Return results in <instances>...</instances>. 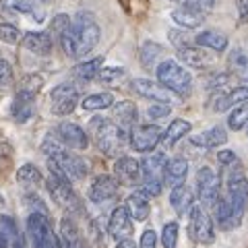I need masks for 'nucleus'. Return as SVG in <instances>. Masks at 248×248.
I'll return each mask as SVG.
<instances>
[{
  "label": "nucleus",
  "instance_id": "obj_10",
  "mask_svg": "<svg viewBox=\"0 0 248 248\" xmlns=\"http://www.w3.org/2000/svg\"><path fill=\"white\" fill-rule=\"evenodd\" d=\"M188 234L197 244H203V246L213 244L215 228H213L211 217H209V213L205 211V207H201V205L192 207L190 219H188Z\"/></svg>",
  "mask_w": 248,
  "mask_h": 248
},
{
  "label": "nucleus",
  "instance_id": "obj_3",
  "mask_svg": "<svg viewBox=\"0 0 248 248\" xmlns=\"http://www.w3.org/2000/svg\"><path fill=\"white\" fill-rule=\"evenodd\" d=\"M89 135L93 137L97 149L104 151L106 155H118L130 141L126 130L108 118H93L89 122Z\"/></svg>",
  "mask_w": 248,
  "mask_h": 248
},
{
  "label": "nucleus",
  "instance_id": "obj_44",
  "mask_svg": "<svg viewBox=\"0 0 248 248\" xmlns=\"http://www.w3.org/2000/svg\"><path fill=\"white\" fill-rule=\"evenodd\" d=\"M170 40H172V44L176 46L178 50L186 48V46H192L190 35L186 33V31H182V29H170Z\"/></svg>",
  "mask_w": 248,
  "mask_h": 248
},
{
  "label": "nucleus",
  "instance_id": "obj_19",
  "mask_svg": "<svg viewBox=\"0 0 248 248\" xmlns=\"http://www.w3.org/2000/svg\"><path fill=\"white\" fill-rule=\"evenodd\" d=\"M60 248H89L85 238L81 234V230L77 228V223L73 217H62L60 221V238H58Z\"/></svg>",
  "mask_w": 248,
  "mask_h": 248
},
{
  "label": "nucleus",
  "instance_id": "obj_13",
  "mask_svg": "<svg viewBox=\"0 0 248 248\" xmlns=\"http://www.w3.org/2000/svg\"><path fill=\"white\" fill-rule=\"evenodd\" d=\"M0 15L13 17V15H27L33 21L42 23L46 19V11L35 0H0Z\"/></svg>",
  "mask_w": 248,
  "mask_h": 248
},
{
  "label": "nucleus",
  "instance_id": "obj_29",
  "mask_svg": "<svg viewBox=\"0 0 248 248\" xmlns=\"http://www.w3.org/2000/svg\"><path fill=\"white\" fill-rule=\"evenodd\" d=\"M195 44L201 46V48L213 50V52H223L228 48V35H223L217 29H207L195 37Z\"/></svg>",
  "mask_w": 248,
  "mask_h": 248
},
{
  "label": "nucleus",
  "instance_id": "obj_25",
  "mask_svg": "<svg viewBox=\"0 0 248 248\" xmlns=\"http://www.w3.org/2000/svg\"><path fill=\"white\" fill-rule=\"evenodd\" d=\"M226 141H228V133L221 126H213V128H209L205 133L195 135L190 139L192 145L205 147V149H215V147H219V145H226Z\"/></svg>",
  "mask_w": 248,
  "mask_h": 248
},
{
  "label": "nucleus",
  "instance_id": "obj_37",
  "mask_svg": "<svg viewBox=\"0 0 248 248\" xmlns=\"http://www.w3.org/2000/svg\"><path fill=\"white\" fill-rule=\"evenodd\" d=\"M248 124V102L242 106H236L228 116V126L232 130H242Z\"/></svg>",
  "mask_w": 248,
  "mask_h": 248
},
{
  "label": "nucleus",
  "instance_id": "obj_33",
  "mask_svg": "<svg viewBox=\"0 0 248 248\" xmlns=\"http://www.w3.org/2000/svg\"><path fill=\"white\" fill-rule=\"evenodd\" d=\"M190 128H192V126H190L188 120L178 118V120H174V122L164 130V139H161V143H164L166 147H172V145H176L178 141H180L184 135H188Z\"/></svg>",
  "mask_w": 248,
  "mask_h": 248
},
{
  "label": "nucleus",
  "instance_id": "obj_47",
  "mask_svg": "<svg viewBox=\"0 0 248 248\" xmlns=\"http://www.w3.org/2000/svg\"><path fill=\"white\" fill-rule=\"evenodd\" d=\"M170 112H172V106L168 104H153L149 110H147V116L153 120H159V118H168Z\"/></svg>",
  "mask_w": 248,
  "mask_h": 248
},
{
  "label": "nucleus",
  "instance_id": "obj_48",
  "mask_svg": "<svg viewBox=\"0 0 248 248\" xmlns=\"http://www.w3.org/2000/svg\"><path fill=\"white\" fill-rule=\"evenodd\" d=\"M25 203H27V207L31 209V213H44V215H48V207H46V203H42L40 197L27 195V197H25Z\"/></svg>",
  "mask_w": 248,
  "mask_h": 248
},
{
  "label": "nucleus",
  "instance_id": "obj_18",
  "mask_svg": "<svg viewBox=\"0 0 248 248\" xmlns=\"http://www.w3.org/2000/svg\"><path fill=\"white\" fill-rule=\"evenodd\" d=\"M108 232L116 242H122V240H130L133 234V217H130L126 207H116L112 215H110V223H108Z\"/></svg>",
  "mask_w": 248,
  "mask_h": 248
},
{
  "label": "nucleus",
  "instance_id": "obj_16",
  "mask_svg": "<svg viewBox=\"0 0 248 248\" xmlns=\"http://www.w3.org/2000/svg\"><path fill=\"white\" fill-rule=\"evenodd\" d=\"M118 184L120 182L116 180L114 176H108V174L97 176L89 186V192H87L89 201H93L95 205H104L108 201L116 199V195H118Z\"/></svg>",
  "mask_w": 248,
  "mask_h": 248
},
{
  "label": "nucleus",
  "instance_id": "obj_5",
  "mask_svg": "<svg viewBox=\"0 0 248 248\" xmlns=\"http://www.w3.org/2000/svg\"><path fill=\"white\" fill-rule=\"evenodd\" d=\"M166 166H168V159L164 153H151L141 161V172H143L141 192L143 195L147 197L161 195V188L166 184Z\"/></svg>",
  "mask_w": 248,
  "mask_h": 248
},
{
  "label": "nucleus",
  "instance_id": "obj_17",
  "mask_svg": "<svg viewBox=\"0 0 248 248\" xmlns=\"http://www.w3.org/2000/svg\"><path fill=\"white\" fill-rule=\"evenodd\" d=\"M56 137L64 143V147H68V149L81 151V149H87V145H89L87 133L75 122H60L56 126Z\"/></svg>",
  "mask_w": 248,
  "mask_h": 248
},
{
  "label": "nucleus",
  "instance_id": "obj_50",
  "mask_svg": "<svg viewBox=\"0 0 248 248\" xmlns=\"http://www.w3.org/2000/svg\"><path fill=\"white\" fill-rule=\"evenodd\" d=\"M217 159H219V164H223L226 168H230V166L238 164V157H236V153H234V151H230V149H226V151H219V153H217Z\"/></svg>",
  "mask_w": 248,
  "mask_h": 248
},
{
  "label": "nucleus",
  "instance_id": "obj_49",
  "mask_svg": "<svg viewBox=\"0 0 248 248\" xmlns=\"http://www.w3.org/2000/svg\"><path fill=\"white\" fill-rule=\"evenodd\" d=\"M155 246H157V234L153 230H145L141 242H139V248H155Z\"/></svg>",
  "mask_w": 248,
  "mask_h": 248
},
{
  "label": "nucleus",
  "instance_id": "obj_54",
  "mask_svg": "<svg viewBox=\"0 0 248 248\" xmlns=\"http://www.w3.org/2000/svg\"><path fill=\"white\" fill-rule=\"evenodd\" d=\"M40 2H56V0H40Z\"/></svg>",
  "mask_w": 248,
  "mask_h": 248
},
{
  "label": "nucleus",
  "instance_id": "obj_46",
  "mask_svg": "<svg viewBox=\"0 0 248 248\" xmlns=\"http://www.w3.org/2000/svg\"><path fill=\"white\" fill-rule=\"evenodd\" d=\"M178 6H192V9H201V11H209L217 0H172Z\"/></svg>",
  "mask_w": 248,
  "mask_h": 248
},
{
  "label": "nucleus",
  "instance_id": "obj_40",
  "mask_svg": "<svg viewBox=\"0 0 248 248\" xmlns=\"http://www.w3.org/2000/svg\"><path fill=\"white\" fill-rule=\"evenodd\" d=\"M0 42H4V44H19L23 42V37H21V31L11 25V23H0Z\"/></svg>",
  "mask_w": 248,
  "mask_h": 248
},
{
  "label": "nucleus",
  "instance_id": "obj_53",
  "mask_svg": "<svg viewBox=\"0 0 248 248\" xmlns=\"http://www.w3.org/2000/svg\"><path fill=\"white\" fill-rule=\"evenodd\" d=\"M116 248H137L133 240H122V242L116 244Z\"/></svg>",
  "mask_w": 248,
  "mask_h": 248
},
{
  "label": "nucleus",
  "instance_id": "obj_41",
  "mask_svg": "<svg viewBox=\"0 0 248 248\" xmlns=\"http://www.w3.org/2000/svg\"><path fill=\"white\" fill-rule=\"evenodd\" d=\"M71 25H73V19L68 17V15L60 13V15H56V17L52 19V25H50V33H54V35L62 37V35H64L68 29H71Z\"/></svg>",
  "mask_w": 248,
  "mask_h": 248
},
{
  "label": "nucleus",
  "instance_id": "obj_30",
  "mask_svg": "<svg viewBox=\"0 0 248 248\" xmlns=\"http://www.w3.org/2000/svg\"><path fill=\"white\" fill-rule=\"evenodd\" d=\"M246 102H248V87H236V89H232L230 93H226V95L217 97V102L213 104V108H215V112H226V110H230V108L242 106Z\"/></svg>",
  "mask_w": 248,
  "mask_h": 248
},
{
  "label": "nucleus",
  "instance_id": "obj_22",
  "mask_svg": "<svg viewBox=\"0 0 248 248\" xmlns=\"http://www.w3.org/2000/svg\"><path fill=\"white\" fill-rule=\"evenodd\" d=\"M172 19L184 29H197L205 23L207 13L201 9H192V6H178L172 13Z\"/></svg>",
  "mask_w": 248,
  "mask_h": 248
},
{
  "label": "nucleus",
  "instance_id": "obj_35",
  "mask_svg": "<svg viewBox=\"0 0 248 248\" xmlns=\"http://www.w3.org/2000/svg\"><path fill=\"white\" fill-rule=\"evenodd\" d=\"M164 56V48L155 42H145L141 46V62L145 68H153V66H159L157 62Z\"/></svg>",
  "mask_w": 248,
  "mask_h": 248
},
{
  "label": "nucleus",
  "instance_id": "obj_36",
  "mask_svg": "<svg viewBox=\"0 0 248 248\" xmlns=\"http://www.w3.org/2000/svg\"><path fill=\"white\" fill-rule=\"evenodd\" d=\"M17 182L21 186H25V188H33V186L42 184V172L37 170L33 164H25L19 168L17 172Z\"/></svg>",
  "mask_w": 248,
  "mask_h": 248
},
{
  "label": "nucleus",
  "instance_id": "obj_4",
  "mask_svg": "<svg viewBox=\"0 0 248 248\" xmlns=\"http://www.w3.org/2000/svg\"><path fill=\"white\" fill-rule=\"evenodd\" d=\"M157 73V83L164 85L168 91H172L178 97H186L192 91V77L184 66H180L176 60H164L155 68Z\"/></svg>",
  "mask_w": 248,
  "mask_h": 248
},
{
  "label": "nucleus",
  "instance_id": "obj_23",
  "mask_svg": "<svg viewBox=\"0 0 248 248\" xmlns=\"http://www.w3.org/2000/svg\"><path fill=\"white\" fill-rule=\"evenodd\" d=\"M178 56L184 64L188 66H195V68H205V66H211L215 58L211 56L209 52H205L201 46H186V48L178 50Z\"/></svg>",
  "mask_w": 248,
  "mask_h": 248
},
{
  "label": "nucleus",
  "instance_id": "obj_20",
  "mask_svg": "<svg viewBox=\"0 0 248 248\" xmlns=\"http://www.w3.org/2000/svg\"><path fill=\"white\" fill-rule=\"evenodd\" d=\"M23 46L35 56H48L54 50V42L50 33H46V31H29V33H25Z\"/></svg>",
  "mask_w": 248,
  "mask_h": 248
},
{
  "label": "nucleus",
  "instance_id": "obj_12",
  "mask_svg": "<svg viewBox=\"0 0 248 248\" xmlns=\"http://www.w3.org/2000/svg\"><path fill=\"white\" fill-rule=\"evenodd\" d=\"M164 130L155 124H141L130 130V147L139 153H149L161 143Z\"/></svg>",
  "mask_w": 248,
  "mask_h": 248
},
{
  "label": "nucleus",
  "instance_id": "obj_15",
  "mask_svg": "<svg viewBox=\"0 0 248 248\" xmlns=\"http://www.w3.org/2000/svg\"><path fill=\"white\" fill-rule=\"evenodd\" d=\"M114 176L120 184H126V186L141 184L143 182L141 161H137L135 157H128V155H122L114 164Z\"/></svg>",
  "mask_w": 248,
  "mask_h": 248
},
{
  "label": "nucleus",
  "instance_id": "obj_14",
  "mask_svg": "<svg viewBox=\"0 0 248 248\" xmlns=\"http://www.w3.org/2000/svg\"><path fill=\"white\" fill-rule=\"evenodd\" d=\"M130 87H133V91L139 93L141 97L151 99V102H155V104H168V106H172V102L176 99L174 93L168 91L164 85H159V83H155V81H149V79H133Z\"/></svg>",
  "mask_w": 248,
  "mask_h": 248
},
{
  "label": "nucleus",
  "instance_id": "obj_51",
  "mask_svg": "<svg viewBox=\"0 0 248 248\" xmlns=\"http://www.w3.org/2000/svg\"><path fill=\"white\" fill-rule=\"evenodd\" d=\"M240 23H248V0H238Z\"/></svg>",
  "mask_w": 248,
  "mask_h": 248
},
{
  "label": "nucleus",
  "instance_id": "obj_42",
  "mask_svg": "<svg viewBox=\"0 0 248 248\" xmlns=\"http://www.w3.org/2000/svg\"><path fill=\"white\" fill-rule=\"evenodd\" d=\"M44 85V79L40 75H27L21 79V85H19V91H25V93H31V95H37Z\"/></svg>",
  "mask_w": 248,
  "mask_h": 248
},
{
  "label": "nucleus",
  "instance_id": "obj_39",
  "mask_svg": "<svg viewBox=\"0 0 248 248\" xmlns=\"http://www.w3.org/2000/svg\"><path fill=\"white\" fill-rule=\"evenodd\" d=\"M15 77H13V68L9 64V60L0 58V93H9L13 89Z\"/></svg>",
  "mask_w": 248,
  "mask_h": 248
},
{
  "label": "nucleus",
  "instance_id": "obj_28",
  "mask_svg": "<svg viewBox=\"0 0 248 248\" xmlns=\"http://www.w3.org/2000/svg\"><path fill=\"white\" fill-rule=\"evenodd\" d=\"M124 207L128 209V213H130V217H133L135 221H145L147 217H149V211H151L149 197L143 195L141 190L133 192V195L126 199V205H124Z\"/></svg>",
  "mask_w": 248,
  "mask_h": 248
},
{
  "label": "nucleus",
  "instance_id": "obj_52",
  "mask_svg": "<svg viewBox=\"0 0 248 248\" xmlns=\"http://www.w3.org/2000/svg\"><path fill=\"white\" fill-rule=\"evenodd\" d=\"M0 248H11V240L2 230H0Z\"/></svg>",
  "mask_w": 248,
  "mask_h": 248
},
{
  "label": "nucleus",
  "instance_id": "obj_9",
  "mask_svg": "<svg viewBox=\"0 0 248 248\" xmlns=\"http://www.w3.org/2000/svg\"><path fill=\"white\" fill-rule=\"evenodd\" d=\"M219 188H221V182H219V176L215 174V170L209 166L201 168L197 172V195L201 201V207L215 209L217 201L221 199Z\"/></svg>",
  "mask_w": 248,
  "mask_h": 248
},
{
  "label": "nucleus",
  "instance_id": "obj_38",
  "mask_svg": "<svg viewBox=\"0 0 248 248\" xmlns=\"http://www.w3.org/2000/svg\"><path fill=\"white\" fill-rule=\"evenodd\" d=\"M178 234H180V226L176 221H168L164 230H161V244H164V248H176Z\"/></svg>",
  "mask_w": 248,
  "mask_h": 248
},
{
  "label": "nucleus",
  "instance_id": "obj_26",
  "mask_svg": "<svg viewBox=\"0 0 248 248\" xmlns=\"http://www.w3.org/2000/svg\"><path fill=\"white\" fill-rule=\"evenodd\" d=\"M186 176H188V161L184 157H174L168 161L166 166V184L176 188V186L184 184Z\"/></svg>",
  "mask_w": 248,
  "mask_h": 248
},
{
  "label": "nucleus",
  "instance_id": "obj_11",
  "mask_svg": "<svg viewBox=\"0 0 248 248\" xmlns=\"http://www.w3.org/2000/svg\"><path fill=\"white\" fill-rule=\"evenodd\" d=\"M79 102V89L71 83H60L50 93V110L54 116H68Z\"/></svg>",
  "mask_w": 248,
  "mask_h": 248
},
{
  "label": "nucleus",
  "instance_id": "obj_27",
  "mask_svg": "<svg viewBox=\"0 0 248 248\" xmlns=\"http://www.w3.org/2000/svg\"><path fill=\"white\" fill-rule=\"evenodd\" d=\"M137 106L133 102H118L114 106V122L118 124L120 128H124L128 133V128H133L137 124Z\"/></svg>",
  "mask_w": 248,
  "mask_h": 248
},
{
  "label": "nucleus",
  "instance_id": "obj_34",
  "mask_svg": "<svg viewBox=\"0 0 248 248\" xmlns=\"http://www.w3.org/2000/svg\"><path fill=\"white\" fill-rule=\"evenodd\" d=\"M83 110L87 112H97V110H106V108H112L114 106V95L112 93H91L81 102Z\"/></svg>",
  "mask_w": 248,
  "mask_h": 248
},
{
  "label": "nucleus",
  "instance_id": "obj_32",
  "mask_svg": "<svg viewBox=\"0 0 248 248\" xmlns=\"http://www.w3.org/2000/svg\"><path fill=\"white\" fill-rule=\"evenodd\" d=\"M102 64H104V56H97L93 60H85L81 62V64L75 66V77L83 83H87L91 79H95V77H99V73H102Z\"/></svg>",
  "mask_w": 248,
  "mask_h": 248
},
{
  "label": "nucleus",
  "instance_id": "obj_45",
  "mask_svg": "<svg viewBox=\"0 0 248 248\" xmlns=\"http://www.w3.org/2000/svg\"><path fill=\"white\" fill-rule=\"evenodd\" d=\"M230 64H232V68H236V71H246V68H248L246 54L240 50V48H236L234 52L230 54Z\"/></svg>",
  "mask_w": 248,
  "mask_h": 248
},
{
  "label": "nucleus",
  "instance_id": "obj_7",
  "mask_svg": "<svg viewBox=\"0 0 248 248\" xmlns=\"http://www.w3.org/2000/svg\"><path fill=\"white\" fill-rule=\"evenodd\" d=\"M27 236L31 240V248H60L58 238L54 234L50 215L29 213L27 217Z\"/></svg>",
  "mask_w": 248,
  "mask_h": 248
},
{
  "label": "nucleus",
  "instance_id": "obj_43",
  "mask_svg": "<svg viewBox=\"0 0 248 248\" xmlns=\"http://www.w3.org/2000/svg\"><path fill=\"white\" fill-rule=\"evenodd\" d=\"M124 75H126L124 68H120V66H108V68H102V73H99L97 79L102 83H106V85H114V83H118Z\"/></svg>",
  "mask_w": 248,
  "mask_h": 248
},
{
  "label": "nucleus",
  "instance_id": "obj_8",
  "mask_svg": "<svg viewBox=\"0 0 248 248\" xmlns=\"http://www.w3.org/2000/svg\"><path fill=\"white\" fill-rule=\"evenodd\" d=\"M46 184H48V190L54 199V203H56L60 209H64L68 213H81L83 211L81 199L77 197V192L73 190V186L68 180H64V178H60L56 174H50Z\"/></svg>",
  "mask_w": 248,
  "mask_h": 248
},
{
  "label": "nucleus",
  "instance_id": "obj_24",
  "mask_svg": "<svg viewBox=\"0 0 248 248\" xmlns=\"http://www.w3.org/2000/svg\"><path fill=\"white\" fill-rule=\"evenodd\" d=\"M11 112H13V118L17 122H27L29 118H33V114H35V95L25 93V91H19L17 95H15Z\"/></svg>",
  "mask_w": 248,
  "mask_h": 248
},
{
  "label": "nucleus",
  "instance_id": "obj_1",
  "mask_svg": "<svg viewBox=\"0 0 248 248\" xmlns=\"http://www.w3.org/2000/svg\"><path fill=\"white\" fill-rule=\"evenodd\" d=\"M42 151L48 155L50 174H56V176L64 178V180H68V182L83 180L89 172L87 161H85L83 157H79L77 153L68 151L64 147V143H62L56 135H48L44 139Z\"/></svg>",
  "mask_w": 248,
  "mask_h": 248
},
{
  "label": "nucleus",
  "instance_id": "obj_31",
  "mask_svg": "<svg viewBox=\"0 0 248 248\" xmlns=\"http://www.w3.org/2000/svg\"><path fill=\"white\" fill-rule=\"evenodd\" d=\"M0 230L4 232L11 240V248H27L25 244V234L19 230L17 221L11 215H0Z\"/></svg>",
  "mask_w": 248,
  "mask_h": 248
},
{
  "label": "nucleus",
  "instance_id": "obj_21",
  "mask_svg": "<svg viewBox=\"0 0 248 248\" xmlns=\"http://www.w3.org/2000/svg\"><path fill=\"white\" fill-rule=\"evenodd\" d=\"M170 205L174 207V211L178 215L190 213L192 207H195V192L186 184L176 186V188H172V192H170Z\"/></svg>",
  "mask_w": 248,
  "mask_h": 248
},
{
  "label": "nucleus",
  "instance_id": "obj_2",
  "mask_svg": "<svg viewBox=\"0 0 248 248\" xmlns=\"http://www.w3.org/2000/svg\"><path fill=\"white\" fill-rule=\"evenodd\" d=\"M99 35H102V29H99V25L95 23L93 13L81 11L73 19L71 29L60 37V44H62V50H64L66 56L83 58L85 54H89L99 44Z\"/></svg>",
  "mask_w": 248,
  "mask_h": 248
},
{
  "label": "nucleus",
  "instance_id": "obj_6",
  "mask_svg": "<svg viewBox=\"0 0 248 248\" xmlns=\"http://www.w3.org/2000/svg\"><path fill=\"white\" fill-rule=\"evenodd\" d=\"M223 199L228 201V205L232 209V213L236 215V219H242L244 211L248 209V180L240 170V164H234V172L228 176L226 184V195Z\"/></svg>",
  "mask_w": 248,
  "mask_h": 248
}]
</instances>
